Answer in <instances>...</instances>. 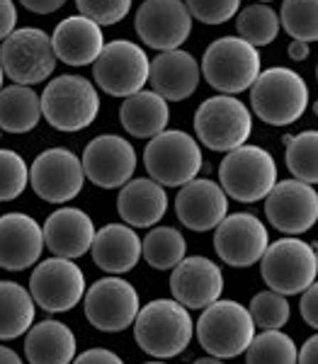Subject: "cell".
<instances>
[{
    "mask_svg": "<svg viewBox=\"0 0 318 364\" xmlns=\"http://www.w3.org/2000/svg\"><path fill=\"white\" fill-rule=\"evenodd\" d=\"M134 338L139 348L156 360H173L192 343V316L175 299H156L139 309L134 318Z\"/></svg>",
    "mask_w": 318,
    "mask_h": 364,
    "instance_id": "cell-1",
    "label": "cell"
},
{
    "mask_svg": "<svg viewBox=\"0 0 318 364\" xmlns=\"http://www.w3.org/2000/svg\"><path fill=\"white\" fill-rule=\"evenodd\" d=\"M250 107L265 124L290 127L302 119L309 107V85L294 68H265L250 85Z\"/></svg>",
    "mask_w": 318,
    "mask_h": 364,
    "instance_id": "cell-2",
    "label": "cell"
},
{
    "mask_svg": "<svg viewBox=\"0 0 318 364\" xmlns=\"http://www.w3.org/2000/svg\"><path fill=\"white\" fill-rule=\"evenodd\" d=\"M202 350L216 360H233L245 352L255 336V326L243 304L233 299H216L207 309H202L194 326Z\"/></svg>",
    "mask_w": 318,
    "mask_h": 364,
    "instance_id": "cell-3",
    "label": "cell"
},
{
    "mask_svg": "<svg viewBox=\"0 0 318 364\" xmlns=\"http://www.w3.org/2000/svg\"><path fill=\"white\" fill-rule=\"evenodd\" d=\"M42 117L56 132H83L97 119L100 95L97 87L83 75H58L39 95Z\"/></svg>",
    "mask_w": 318,
    "mask_h": 364,
    "instance_id": "cell-4",
    "label": "cell"
},
{
    "mask_svg": "<svg viewBox=\"0 0 318 364\" xmlns=\"http://www.w3.org/2000/svg\"><path fill=\"white\" fill-rule=\"evenodd\" d=\"M260 70V51L240 37L214 39L199 63V73L214 90H219V95H238L250 90Z\"/></svg>",
    "mask_w": 318,
    "mask_h": 364,
    "instance_id": "cell-5",
    "label": "cell"
},
{
    "mask_svg": "<svg viewBox=\"0 0 318 364\" xmlns=\"http://www.w3.org/2000/svg\"><path fill=\"white\" fill-rule=\"evenodd\" d=\"M144 168L161 187H182L202 170L199 141L180 129H163L149 139L144 151Z\"/></svg>",
    "mask_w": 318,
    "mask_h": 364,
    "instance_id": "cell-6",
    "label": "cell"
},
{
    "mask_svg": "<svg viewBox=\"0 0 318 364\" xmlns=\"http://www.w3.org/2000/svg\"><path fill=\"white\" fill-rule=\"evenodd\" d=\"M277 182V163L270 151L255 144H243L228 151L219 166V185L226 197L253 204L267 197Z\"/></svg>",
    "mask_w": 318,
    "mask_h": 364,
    "instance_id": "cell-7",
    "label": "cell"
},
{
    "mask_svg": "<svg viewBox=\"0 0 318 364\" xmlns=\"http://www.w3.org/2000/svg\"><path fill=\"white\" fill-rule=\"evenodd\" d=\"M260 274L265 284L282 296L302 294L316 282L318 255L311 243L294 236H282L267 245L260 257Z\"/></svg>",
    "mask_w": 318,
    "mask_h": 364,
    "instance_id": "cell-8",
    "label": "cell"
},
{
    "mask_svg": "<svg viewBox=\"0 0 318 364\" xmlns=\"http://www.w3.org/2000/svg\"><path fill=\"white\" fill-rule=\"evenodd\" d=\"M0 68L15 85H39L51 78L56 54L51 37L39 27L13 29L0 46Z\"/></svg>",
    "mask_w": 318,
    "mask_h": 364,
    "instance_id": "cell-9",
    "label": "cell"
},
{
    "mask_svg": "<svg viewBox=\"0 0 318 364\" xmlns=\"http://www.w3.org/2000/svg\"><path fill=\"white\" fill-rule=\"evenodd\" d=\"M194 134L207 149L228 154L248 144L253 134V114L235 95L207 97L194 112Z\"/></svg>",
    "mask_w": 318,
    "mask_h": 364,
    "instance_id": "cell-10",
    "label": "cell"
},
{
    "mask_svg": "<svg viewBox=\"0 0 318 364\" xmlns=\"http://www.w3.org/2000/svg\"><path fill=\"white\" fill-rule=\"evenodd\" d=\"M149 54L144 46L129 42V39H115L105 44L97 58L92 61V78L100 90L112 97H129L144 90L149 83Z\"/></svg>",
    "mask_w": 318,
    "mask_h": 364,
    "instance_id": "cell-11",
    "label": "cell"
},
{
    "mask_svg": "<svg viewBox=\"0 0 318 364\" xmlns=\"http://www.w3.org/2000/svg\"><path fill=\"white\" fill-rule=\"evenodd\" d=\"M141 309L139 291L129 279H122L117 274L92 282L85 287L83 311L85 318L92 328L102 333H122L134 323Z\"/></svg>",
    "mask_w": 318,
    "mask_h": 364,
    "instance_id": "cell-12",
    "label": "cell"
},
{
    "mask_svg": "<svg viewBox=\"0 0 318 364\" xmlns=\"http://www.w3.org/2000/svg\"><path fill=\"white\" fill-rule=\"evenodd\" d=\"M85 287V274L75 260L49 257L32 269L27 291L32 301L49 314H66L83 301Z\"/></svg>",
    "mask_w": 318,
    "mask_h": 364,
    "instance_id": "cell-13",
    "label": "cell"
},
{
    "mask_svg": "<svg viewBox=\"0 0 318 364\" xmlns=\"http://www.w3.org/2000/svg\"><path fill=\"white\" fill-rule=\"evenodd\" d=\"M83 166L80 158L68 149H46L32 161L29 185L34 195L49 204H66L83 190Z\"/></svg>",
    "mask_w": 318,
    "mask_h": 364,
    "instance_id": "cell-14",
    "label": "cell"
},
{
    "mask_svg": "<svg viewBox=\"0 0 318 364\" xmlns=\"http://www.w3.org/2000/svg\"><path fill=\"white\" fill-rule=\"evenodd\" d=\"M134 27L149 49L173 51L190 39L192 15L182 0H144Z\"/></svg>",
    "mask_w": 318,
    "mask_h": 364,
    "instance_id": "cell-15",
    "label": "cell"
},
{
    "mask_svg": "<svg viewBox=\"0 0 318 364\" xmlns=\"http://www.w3.org/2000/svg\"><path fill=\"white\" fill-rule=\"evenodd\" d=\"M265 216L280 233L299 236L318 221V195L314 185L299 180L275 182L265 197Z\"/></svg>",
    "mask_w": 318,
    "mask_h": 364,
    "instance_id": "cell-16",
    "label": "cell"
},
{
    "mask_svg": "<svg viewBox=\"0 0 318 364\" xmlns=\"http://www.w3.org/2000/svg\"><path fill=\"white\" fill-rule=\"evenodd\" d=\"M80 166H83V175L95 187L117 190L137 173V151L124 136L100 134L85 146Z\"/></svg>",
    "mask_w": 318,
    "mask_h": 364,
    "instance_id": "cell-17",
    "label": "cell"
},
{
    "mask_svg": "<svg viewBox=\"0 0 318 364\" xmlns=\"http://www.w3.org/2000/svg\"><path fill=\"white\" fill-rule=\"evenodd\" d=\"M270 245V233L265 221L255 214H226L216 226L214 250L226 265L231 267H250L260 262L263 252Z\"/></svg>",
    "mask_w": 318,
    "mask_h": 364,
    "instance_id": "cell-18",
    "label": "cell"
},
{
    "mask_svg": "<svg viewBox=\"0 0 318 364\" xmlns=\"http://www.w3.org/2000/svg\"><path fill=\"white\" fill-rule=\"evenodd\" d=\"M170 294L187 311L207 309L223 294L221 267L209 257L185 255L170 274Z\"/></svg>",
    "mask_w": 318,
    "mask_h": 364,
    "instance_id": "cell-19",
    "label": "cell"
},
{
    "mask_svg": "<svg viewBox=\"0 0 318 364\" xmlns=\"http://www.w3.org/2000/svg\"><path fill=\"white\" fill-rule=\"evenodd\" d=\"M175 214H178L180 224L190 231H211L228 214V197L219 182L209 178H194L180 187L178 197H175Z\"/></svg>",
    "mask_w": 318,
    "mask_h": 364,
    "instance_id": "cell-20",
    "label": "cell"
},
{
    "mask_svg": "<svg viewBox=\"0 0 318 364\" xmlns=\"http://www.w3.org/2000/svg\"><path fill=\"white\" fill-rule=\"evenodd\" d=\"M42 226L32 216L22 211L0 216V267L8 272H22L42 260Z\"/></svg>",
    "mask_w": 318,
    "mask_h": 364,
    "instance_id": "cell-21",
    "label": "cell"
},
{
    "mask_svg": "<svg viewBox=\"0 0 318 364\" xmlns=\"http://www.w3.org/2000/svg\"><path fill=\"white\" fill-rule=\"evenodd\" d=\"M95 231V224L83 209L61 207L51 211L42 226L44 248H49L54 257L75 260V257H83L90 250Z\"/></svg>",
    "mask_w": 318,
    "mask_h": 364,
    "instance_id": "cell-22",
    "label": "cell"
},
{
    "mask_svg": "<svg viewBox=\"0 0 318 364\" xmlns=\"http://www.w3.org/2000/svg\"><path fill=\"white\" fill-rule=\"evenodd\" d=\"M199 63L192 54L182 49L161 51L151 61L149 80L156 95H161L166 102H182L192 97L199 87Z\"/></svg>",
    "mask_w": 318,
    "mask_h": 364,
    "instance_id": "cell-23",
    "label": "cell"
},
{
    "mask_svg": "<svg viewBox=\"0 0 318 364\" xmlns=\"http://www.w3.org/2000/svg\"><path fill=\"white\" fill-rule=\"evenodd\" d=\"M56 61H63L66 66H90L105 46L102 27L95 25L83 15H70L61 20L51 34Z\"/></svg>",
    "mask_w": 318,
    "mask_h": 364,
    "instance_id": "cell-24",
    "label": "cell"
},
{
    "mask_svg": "<svg viewBox=\"0 0 318 364\" xmlns=\"http://www.w3.org/2000/svg\"><path fill=\"white\" fill-rule=\"evenodd\" d=\"M117 211L122 221L132 228H151L163 221L168 211L166 187H161L151 178L129 180L120 187L117 197Z\"/></svg>",
    "mask_w": 318,
    "mask_h": 364,
    "instance_id": "cell-25",
    "label": "cell"
},
{
    "mask_svg": "<svg viewBox=\"0 0 318 364\" xmlns=\"http://www.w3.org/2000/svg\"><path fill=\"white\" fill-rule=\"evenodd\" d=\"M90 252L100 269L107 274H124L141 260V238L127 224H107L95 231Z\"/></svg>",
    "mask_w": 318,
    "mask_h": 364,
    "instance_id": "cell-26",
    "label": "cell"
},
{
    "mask_svg": "<svg viewBox=\"0 0 318 364\" xmlns=\"http://www.w3.org/2000/svg\"><path fill=\"white\" fill-rule=\"evenodd\" d=\"M78 355V340L66 323L46 318L32 323L25 333V357L29 364H70Z\"/></svg>",
    "mask_w": 318,
    "mask_h": 364,
    "instance_id": "cell-27",
    "label": "cell"
},
{
    "mask_svg": "<svg viewBox=\"0 0 318 364\" xmlns=\"http://www.w3.org/2000/svg\"><path fill=\"white\" fill-rule=\"evenodd\" d=\"M120 122L134 139H153L163 129H168L170 107L153 90H139L124 97L120 107Z\"/></svg>",
    "mask_w": 318,
    "mask_h": 364,
    "instance_id": "cell-28",
    "label": "cell"
},
{
    "mask_svg": "<svg viewBox=\"0 0 318 364\" xmlns=\"http://www.w3.org/2000/svg\"><path fill=\"white\" fill-rule=\"evenodd\" d=\"M42 119V105L34 87L8 85L0 90V132L27 134Z\"/></svg>",
    "mask_w": 318,
    "mask_h": 364,
    "instance_id": "cell-29",
    "label": "cell"
},
{
    "mask_svg": "<svg viewBox=\"0 0 318 364\" xmlns=\"http://www.w3.org/2000/svg\"><path fill=\"white\" fill-rule=\"evenodd\" d=\"M37 318L32 294L17 282H0V340L22 338Z\"/></svg>",
    "mask_w": 318,
    "mask_h": 364,
    "instance_id": "cell-30",
    "label": "cell"
},
{
    "mask_svg": "<svg viewBox=\"0 0 318 364\" xmlns=\"http://www.w3.org/2000/svg\"><path fill=\"white\" fill-rule=\"evenodd\" d=\"M187 255V240L173 226H156L141 238V257L153 269H173Z\"/></svg>",
    "mask_w": 318,
    "mask_h": 364,
    "instance_id": "cell-31",
    "label": "cell"
},
{
    "mask_svg": "<svg viewBox=\"0 0 318 364\" xmlns=\"http://www.w3.org/2000/svg\"><path fill=\"white\" fill-rule=\"evenodd\" d=\"M280 17L272 8H267L265 3L245 5L235 13V32L243 42L250 46H267L272 44L280 34Z\"/></svg>",
    "mask_w": 318,
    "mask_h": 364,
    "instance_id": "cell-32",
    "label": "cell"
},
{
    "mask_svg": "<svg viewBox=\"0 0 318 364\" xmlns=\"http://www.w3.org/2000/svg\"><path fill=\"white\" fill-rule=\"evenodd\" d=\"M287 168L294 180L316 185L318 182V132H302L285 139Z\"/></svg>",
    "mask_w": 318,
    "mask_h": 364,
    "instance_id": "cell-33",
    "label": "cell"
},
{
    "mask_svg": "<svg viewBox=\"0 0 318 364\" xmlns=\"http://www.w3.org/2000/svg\"><path fill=\"white\" fill-rule=\"evenodd\" d=\"M243 355L245 364H297V343L282 331H263Z\"/></svg>",
    "mask_w": 318,
    "mask_h": 364,
    "instance_id": "cell-34",
    "label": "cell"
},
{
    "mask_svg": "<svg viewBox=\"0 0 318 364\" xmlns=\"http://www.w3.org/2000/svg\"><path fill=\"white\" fill-rule=\"evenodd\" d=\"M277 17L292 39L306 44L318 39V0H285Z\"/></svg>",
    "mask_w": 318,
    "mask_h": 364,
    "instance_id": "cell-35",
    "label": "cell"
},
{
    "mask_svg": "<svg viewBox=\"0 0 318 364\" xmlns=\"http://www.w3.org/2000/svg\"><path fill=\"white\" fill-rule=\"evenodd\" d=\"M248 314L255 328H263V331H280V328L287 326V321H290L292 306L287 296L277 294L272 289H265V291H258V294L250 299Z\"/></svg>",
    "mask_w": 318,
    "mask_h": 364,
    "instance_id": "cell-36",
    "label": "cell"
},
{
    "mask_svg": "<svg viewBox=\"0 0 318 364\" xmlns=\"http://www.w3.org/2000/svg\"><path fill=\"white\" fill-rule=\"evenodd\" d=\"M29 185V166L20 154L0 149V202L17 199Z\"/></svg>",
    "mask_w": 318,
    "mask_h": 364,
    "instance_id": "cell-37",
    "label": "cell"
},
{
    "mask_svg": "<svg viewBox=\"0 0 318 364\" xmlns=\"http://www.w3.org/2000/svg\"><path fill=\"white\" fill-rule=\"evenodd\" d=\"M134 0H75L78 13L92 20L100 27H110L122 22L129 15Z\"/></svg>",
    "mask_w": 318,
    "mask_h": 364,
    "instance_id": "cell-38",
    "label": "cell"
},
{
    "mask_svg": "<svg viewBox=\"0 0 318 364\" xmlns=\"http://www.w3.org/2000/svg\"><path fill=\"white\" fill-rule=\"evenodd\" d=\"M192 20L204 25H223L240 10V0H182Z\"/></svg>",
    "mask_w": 318,
    "mask_h": 364,
    "instance_id": "cell-39",
    "label": "cell"
},
{
    "mask_svg": "<svg viewBox=\"0 0 318 364\" xmlns=\"http://www.w3.org/2000/svg\"><path fill=\"white\" fill-rule=\"evenodd\" d=\"M299 311H302V318H304L306 326H311V328L318 326V287H316V282L302 291Z\"/></svg>",
    "mask_w": 318,
    "mask_h": 364,
    "instance_id": "cell-40",
    "label": "cell"
},
{
    "mask_svg": "<svg viewBox=\"0 0 318 364\" xmlns=\"http://www.w3.org/2000/svg\"><path fill=\"white\" fill-rule=\"evenodd\" d=\"M70 364H124V360L112 350L92 348V350H85L83 355H75Z\"/></svg>",
    "mask_w": 318,
    "mask_h": 364,
    "instance_id": "cell-41",
    "label": "cell"
},
{
    "mask_svg": "<svg viewBox=\"0 0 318 364\" xmlns=\"http://www.w3.org/2000/svg\"><path fill=\"white\" fill-rule=\"evenodd\" d=\"M17 25V8L13 0H0V42L8 37Z\"/></svg>",
    "mask_w": 318,
    "mask_h": 364,
    "instance_id": "cell-42",
    "label": "cell"
},
{
    "mask_svg": "<svg viewBox=\"0 0 318 364\" xmlns=\"http://www.w3.org/2000/svg\"><path fill=\"white\" fill-rule=\"evenodd\" d=\"M22 8H27L29 13L37 15H51L56 10H61L66 5V0H20Z\"/></svg>",
    "mask_w": 318,
    "mask_h": 364,
    "instance_id": "cell-43",
    "label": "cell"
},
{
    "mask_svg": "<svg viewBox=\"0 0 318 364\" xmlns=\"http://www.w3.org/2000/svg\"><path fill=\"white\" fill-rule=\"evenodd\" d=\"M297 364H318V336H311L297 348Z\"/></svg>",
    "mask_w": 318,
    "mask_h": 364,
    "instance_id": "cell-44",
    "label": "cell"
},
{
    "mask_svg": "<svg viewBox=\"0 0 318 364\" xmlns=\"http://www.w3.org/2000/svg\"><path fill=\"white\" fill-rule=\"evenodd\" d=\"M287 56H290L292 61H306V58H309V44L294 39L290 44V49H287Z\"/></svg>",
    "mask_w": 318,
    "mask_h": 364,
    "instance_id": "cell-45",
    "label": "cell"
},
{
    "mask_svg": "<svg viewBox=\"0 0 318 364\" xmlns=\"http://www.w3.org/2000/svg\"><path fill=\"white\" fill-rule=\"evenodd\" d=\"M0 364H22V360H20V355H17L15 350L0 345Z\"/></svg>",
    "mask_w": 318,
    "mask_h": 364,
    "instance_id": "cell-46",
    "label": "cell"
},
{
    "mask_svg": "<svg viewBox=\"0 0 318 364\" xmlns=\"http://www.w3.org/2000/svg\"><path fill=\"white\" fill-rule=\"evenodd\" d=\"M192 364H226V362L216 360V357H199V360H194Z\"/></svg>",
    "mask_w": 318,
    "mask_h": 364,
    "instance_id": "cell-47",
    "label": "cell"
},
{
    "mask_svg": "<svg viewBox=\"0 0 318 364\" xmlns=\"http://www.w3.org/2000/svg\"><path fill=\"white\" fill-rule=\"evenodd\" d=\"M3 80H5V73H3V68H0V90H3Z\"/></svg>",
    "mask_w": 318,
    "mask_h": 364,
    "instance_id": "cell-48",
    "label": "cell"
},
{
    "mask_svg": "<svg viewBox=\"0 0 318 364\" xmlns=\"http://www.w3.org/2000/svg\"><path fill=\"white\" fill-rule=\"evenodd\" d=\"M144 364H168L166 360H156V362H144Z\"/></svg>",
    "mask_w": 318,
    "mask_h": 364,
    "instance_id": "cell-49",
    "label": "cell"
},
{
    "mask_svg": "<svg viewBox=\"0 0 318 364\" xmlns=\"http://www.w3.org/2000/svg\"><path fill=\"white\" fill-rule=\"evenodd\" d=\"M260 3H272V0H260Z\"/></svg>",
    "mask_w": 318,
    "mask_h": 364,
    "instance_id": "cell-50",
    "label": "cell"
},
{
    "mask_svg": "<svg viewBox=\"0 0 318 364\" xmlns=\"http://www.w3.org/2000/svg\"><path fill=\"white\" fill-rule=\"evenodd\" d=\"M0 134H3V132H0Z\"/></svg>",
    "mask_w": 318,
    "mask_h": 364,
    "instance_id": "cell-51",
    "label": "cell"
}]
</instances>
